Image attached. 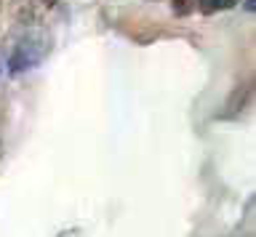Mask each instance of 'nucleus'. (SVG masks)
Masks as SVG:
<instances>
[{
	"instance_id": "nucleus-1",
	"label": "nucleus",
	"mask_w": 256,
	"mask_h": 237,
	"mask_svg": "<svg viewBox=\"0 0 256 237\" xmlns=\"http://www.w3.org/2000/svg\"><path fill=\"white\" fill-rule=\"evenodd\" d=\"M38 27H43V24H30L27 21V24H22V32L16 35L11 53H8V67H11L14 75L38 67L48 56V51H51V40Z\"/></svg>"
},
{
	"instance_id": "nucleus-3",
	"label": "nucleus",
	"mask_w": 256,
	"mask_h": 237,
	"mask_svg": "<svg viewBox=\"0 0 256 237\" xmlns=\"http://www.w3.org/2000/svg\"><path fill=\"white\" fill-rule=\"evenodd\" d=\"M240 0H200V11L203 13H219V11H227V8H232V5H238Z\"/></svg>"
},
{
	"instance_id": "nucleus-2",
	"label": "nucleus",
	"mask_w": 256,
	"mask_h": 237,
	"mask_svg": "<svg viewBox=\"0 0 256 237\" xmlns=\"http://www.w3.org/2000/svg\"><path fill=\"white\" fill-rule=\"evenodd\" d=\"M195 11H200V0H171L174 16H192Z\"/></svg>"
},
{
	"instance_id": "nucleus-4",
	"label": "nucleus",
	"mask_w": 256,
	"mask_h": 237,
	"mask_svg": "<svg viewBox=\"0 0 256 237\" xmlns=\"http://www.w3.org/2000/svg\"><path fill=\"white\" fill-rule=\"evenodd\" d=\"M150 3H158V0H150Z\"/></svg>"
}]
</instances>
